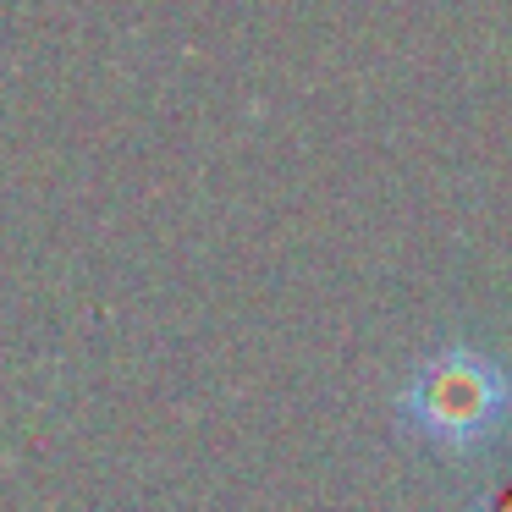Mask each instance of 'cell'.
<instances>
[{
    "mask_svg": "<svg viewBox=\"0 0 512 512\" xmlns=\"http://www.w3.org/2000/svg\"><path fill=\"white\" fill-rule=\"evenodd\" d=\"M463 512H512V479H496L485 496H474Z\"/></svg>",
    "mask_w": 512,
    "mask_h": 512,
    "instance_id": "7a4b0ae2",
    "label": "cell"
},
{
    "mask_svg": "<svg viewBox=\"0 0 512 512\" xmlns=\"http://www.w3.org/2000/svg\"><path fill=\"white\" fill-rule=\"evenodd\" d=\"M397 413L435 452H485L512 430V369L479 347H441L402 380Z\"/></svg>",
    "mask_w": 512,
    "mask_h": 512,
    "instance_id": "6da1fadb",
    "label": "cell"
}]
</instances>
